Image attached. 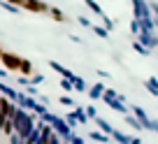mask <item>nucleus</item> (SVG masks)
Masks as SVG:
<instances>
[{
	"label": "nucleus",
	"mask_w": 158,
	"mask_h": 144,
	"mask_svg": "<svg viewBox=\"0 0 158 144\" xmlns=\"http://www.w3.org/2000/svg\"><path fill=\"white\" fill-rule=\"evenodd\" d=\"M0 60L7 65L10 70H14V72H21V75H33V65L28 63V60L19 58V56L14 54H7V51H2L0 54Z\"/></svg>",
	"instance_id": "1"
},
{
	"label": "nucleus",
	"mask_w": 158,
	"mask_h": 144,
	"mask_svg": "<svg viewBox=\"0 0 158 144\" xmlns=\"http://www.w3.org/2000/svg\"><path fill=\"white\" fill-rule=\"evenodd\" d=\"M23 7H28V10H33V12H49V5L40 2V0H26Z\"/></svg>",
	"instance_id": "2"
},
{
	"label": "nucleus",
	"mask_w": 158,
	"mask_h": 144,
	"mask_svg": "<svg viewBox=\"0 0 158 144\" xmlns=\"http://www.w3.org/2000/svg\"><path fill=\"white\" fill-rule=\"evenodd\" d=\"M133 5H135V14H137V19H147V16H149V10H147V5H144L142 0H133Z\"/></svg>",
	"instance_id": "3"
},
{
	"label": "nucleus",
	"mask_w": 158,
	"mask_h": 144,
	"mask_svg": "<svg viewBox=\"0 0 158 144\" xmlns=\"http://www.w3.org/2000/svg\"><path fill=\"white\" fill-rule=\"evenodd\" d=\"M49 12H51V16H54L56 21H65V16H63V12H60V10H56V7H49Z\"/></svg>",
	"instance_id": "4"
},
{
	"label": "nucleus",
	"mask_w": 158,
	"mask_h": 144,
	"mask_svg": "<svg viewBox=\"0 0 158 144\" xmlns=\"http://www.w3.org/2000/svg\"><path fill=\"white\" fill-rule=\"evenodd\" d=\"M86 5H89V7H91V10H93V12H95V14H100V16H105V14H102V10H100V7H98V5H95L93 0H86Z\"/></svg>",
	"instance_id": "5"
},
{
	"label": "nucleus",
	"mask_w": 158,
	"mask_h": 144,
	"mask_svg": "<svg viewBox=\"0 0 158 144\" xmlns=\"http://www.w3.org/2000/svg\"><path fill=\"white\" fill-rule=\"evenodd\" d=\"M2 7H5V10H10V12H16V7L10 5V2H2Z\"/></svg>",
	"instance_id": "6"
},
{
	"label": "nucleus",
	"mask_w": 158,
	"mask_h": 144,
	"mask_svg": "<svg viewBox=\"0 0 158 144\" xmlns=\"http://www.w3.org/2000/svg\"><path fill=\"white\" fill-rule=\"evenodd\" d=\"M16 2H19V5H23V2H26V0H16Z\"/></svg>",
	"instance_id": "7"
}]
</instances>
